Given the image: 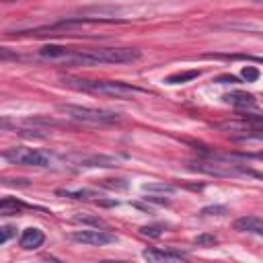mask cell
<instances>
[{"instance_id":"obj_10","label":"cell","mask_w":263,"mask_h":263,"mask_svg":"<svg viewBox=\"0 0 263 263\" xmlns=\"http://www.w3.org/2000/svg\"><path fill=\"white\" fill-rule=\"evenodd\" d=\"M234 228L238 232H251V234H263V220L259 216H242L234 220Z\"/></svg>"},{"instance_id":"obj_11","label":"cell","mask_w":263,"mask_h":263,"mask_svg":"<svg viewBox=\"0 0 263 263\" xmlns=\"http://www.w3.org/2000/svg\"><path fill=\"white\" fill-rule=\"evenodd\" d=\"M142 257L146 261H183L185 255L183 253H175V251H162V249H144Z\"/></svg>"},{"instance_id":"obj_9","label":"cell","mask_w":263,"mask_h":263,"mask_svg":"<svg viewBox=\"0 0 263 263\" xmlns=\"http://www.w3.org/2000/svg\"><path fill=\"white\" fill-rule=\"evenodd\" d=\"M224 101L230 103V105L236 107V109H251V107L257 105L255 97H253L251 92H245V90H232V92L224 95Z\"/></svg>"},{"instance_id":"obj_20","label":"cell","mask_w":263,"mask_h":263,"mask_svg":"<svg viewBox=\"0 0 263 263\" xmlns=\"http://www.w3.org/2000/svg\"><path fill=\"white\" fill-rule=\"evenodd\" d=\"M14 234H16V228L14 226H2L0 228V245H4L6 240H10Z\"/></svg>"},{"instance_id":"obj_13","label":"cell","mask_w":263,"mask_h":263,"mask_svg":"<svg viewBox=\"0 0 263 263\" xmlns=\"http://www.w3.org/2000/svg\"><path fill=\"white\" fill-rule=\"evenodd\" d=\"M201 72L199 70H187V72H177V74H171L164 78L166 84H183V82H189L193 78H197Z\"/></svg>"},{"instance_id":"obj_1","label":"cell","mask_w":263,"mask_h":263,"mask_svg":"<svg viewBox=\"0 0 263 263\" xmlns=\"http://www.w3.org/2000/svg\"><path fill=\"white\" fill-rule=\"evenodd\" d=\"M39 55L68 66H99V64H132L142 58L134 47H97V49H68L62 45H45Z\"/></svg>"},{"instance_id":"obj_4","label":"cell","mask_w":263,"mask_h":263,"mask_svg":"<svg viewBox=\"0 0 263 263\" xmlns=\"http://www.w3.org/2000/svg\"><path fill=\"white\" fill-rule=\"evenodd\" d=\"M60 125L53 119H45V117H23V119H0V129H8V132H16L21 136H29V138H43L49 134V127Z\"/></svg>"},{"instance_id":"obj_6","label":"cell","mask_w":263,"mask_h":263,"mask_svg":"<svg viewBox=\"0 0 263 263\" xmlns=\"http://www.w3.org/2000/svg\"><path fill=\"white\" fill-rule=\"evenodd\" d=\"M72 240L80 242V245H88V247H103V245H111L115 242V234L107 232L105 228H90V230H76L70 234Z\"/></svg>"},{"instance_id":"obj_5","label":"cell","mask_w":263,"mask_h":263,"mask_svg":"<svg viewBox=\"0 0 263 263\" xmlns=\"http://www.w3.org/2000/svg\"><path fill=\"white\" fill-rule=\"evenodd\" d=\"M2 156L6 160H10L12 164H21V166H49L51 164V156H47L45 152H39L35 148H27V146H14L2 152Z\"/></svg>"},{"instance_id":"obj_2","label":"cell","mask_w":263,"mask_h":263,"mask_svg":"<svg viewBox=\"0 0 263 263\" xmlns=\"http://www.w3.org/2000/svg\"><path fill=\"white\" fill-rule=\"evenodd\" d=\"M64 84L84 90V92H92V95H107V97H115V99H132L136 95H144V88H138L134 84L127 82H119V80H86V78H64Z\"/></svg>"},{"instance_id":"obj_12","label":"cell","mask_w":263,"mask_h":263,"mask_svg":"<svg viewBox=\"0 0 263 263\" xmlns=\"http://www.w3.org/2000/svg\"><path fill=\"white\" fill-rule=\"evenodd\" d=\"M27 210V203H23L16 197H0V216H12Z\"/></svg>"},{"instance_id":"obj_15","label":"cell","mask_w":263,"mask_h":263,"mask_svg":"<svg viewBox=\"0 0 263 263\" xmlns=\"http://www.w3.org/2000/svg\"><path fill=\"white\" fill-rule=\"evenodd\" d=\"M144 191L152 193V191H158V193H173L175 187L173 185H166V183H146L144 185Z\"/></svg>"},{"instance_id":"obj_18","label":"cell","mask_w":263,"mask_h":263,"mask_svg":"<svg viewBox=\"0 0 263 263\" xmlns=\"http://www.w3.org/2000/svg\"><path fill=\"white\" fill-rule=\"evenodd\" d=\"M242 78H245L247 82H257V80H259V70H257L255 66H245V68H242Z\"/></svg>"},{"instance_id":"obj_19","label":"cell","mask_w":263,"mask_h":263,"mask_svg":"<svg viewBox=\"0 0 263 263\" xmlns=\"http://www.w3.org/2000/svg\"><path fill=\"white\" fill-rule=\"evenodd\" d=\"M228 210L224 208V205H210V208H203L201 210V216H222V214H226Z\"/></svg>"},{"instance_id":"obj_8","label":"cell","mask_w":263,"mask_h":263,"mask_svg":"<svg viewBox=\"0 0 263 263\" xmlns=\"http://www.w3.org/2000/svg\"><path fill=\"white\" fill-rule=\"evenodd\" d=\"M43 240H45V234L39 228H33L31 226V228H25L23 230V234L18 238V245L23 249H27V251H33V249H39L43 245Z\"/></svg>"},{"instance_id":"obj_17","label":"cell","mask_w":263,"mask_h":263,"mask_svg":"<svg viewBox=\"0 0 263 263\" xmlns=\"http://www.w3.org/2000/svg\"><path fill=\"white\" fill-rule=\"evenodd\" d=\"M76 222H82V224H90V226H95V228H105V230H109V226H107L101 218H86V216H78V218H76Z\"/></svg>"},{"instance_id":"obj_7","label":"cell","mask_w":263,"mask_h":263,"mask_svg":"<svg viewBox=\"0 0 263 263\" xmlns=\"http://www.w3.org/2000/svg\"><path fill=\"white\" fill-rule=\"evenodd\" d=\"M64 160L74 162L78 166H99V168L119 166V158L107 156V154H70V156H64Z\"/></svg>"},{"instance_id":"obj_16","label":"cell","mask_w":263,"mask_h":263,"mask_svg":"<svg viewBox=\"0 0 263 263\" xmlns=\"http://www.w3.org/2000/svg\"><path fill=\"white\" fill-rule=\"evenodd\" d=\"M197 247H214L216 242H218V238L214 236V234H199V236H195V240H193Z\"/></svg>"},{"instance_id":"obj_21","label":"cell","mask_w":263,"mask_h":263,"mask_svg":"<svg viewBox=\"0 0 263 263\" xmlns=\"http://www.w3.org/2000/svg\"><path fill=\"white\" fill-rule=\"evenodd\" d=\"M142 234H146V236H154V238H158V236L162 234V228H160V226H144V228H142Z\"/></svg>"},{"instance_id":"obj_14","label":"cell","mask_w":263,"mask_h":263,"mask_svg":"<svg viewBox=\"0 0 263 263\" xmlns=\"http://www.w3.org/2000/svg\"><path fill=\"white\" fill-rule=\"evenodd\" d=\"M58 195H66V197H74V199H92V197H99L97 191H92V189H78V191L60 189Z\"/></svg>"},{"instance_id":"obj_22","label":"cell","mask_w":263,"mask_h":263,"mask_svg":"<svg viewBox=\"0 0 263 263\" xmlns=\"http://www.w3.org/2000/svg\"><path fill=\"white\" fill-rule=\"evenodd\" d=\"M216 82H218V84H238L240 80H238L236 76H230V74H224V76H218V78H216Z\"/></svg>"},{"instance_id":"obj_3","label":"cell","mask_w":263,"mask_h":263,"mask_svg":"<svg viewBox=\"0 0 263 263\" xmlns=\"http://www.w3.org/2000/svg\"><path fill=\"white\" fill-rule=\"evenodd\" d=\"M58 111L68 115L74 121H82V123H92V125H109V123H117L121 121V115L115 111H107V109H97V107H82V105H58Z\"/></svg>"}]
</instances>
